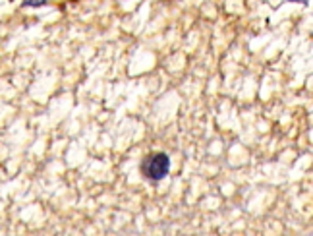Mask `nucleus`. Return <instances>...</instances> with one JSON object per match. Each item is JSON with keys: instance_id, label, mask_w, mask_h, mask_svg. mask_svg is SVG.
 Here are the masks:
<instances>
[{"instance_id": "nucleus-3", "label": "nucleus", "mask_w": 313, "mask_h": 236, "mask_svg": "<svg viewBox=\"0 0 313 236\" xmlns=\"http://www.w3.org/2000/svg\"><path fill=\"white\" fill-rule=\"evenodd\" d=\"M290 2H306V0H290Z\"/></svg>"}, {"instance_id": "nucleus-2", "label": "nucleus", "mask_w": 313, "mask_h": 236, "mask_svg": "<svg viewBox=\"0 0 313 236\" xmlns=\"http://www.w3.org/2000/svg\"><path fill=\"white\" fill-rule=\"evenodd\" d=\"M49 0H23V6L27 8H39V6H45Z\"/></svg>"}, {"instance_id": "nucleus-1", "label": "nucleus", "mask_w": 313, "mask_h": 236, "mask_svg": "<svg viewBox=\"0 0 313 236\" xmlns=\"http://www.w3.org/2000/svg\"><path fill=\"white\" fill-rule=\"evenodd\" d=\"M145 172L151 180H162L170 172V159L166 153H155L147 159L145 163Z\"/></svg>"}]
</instances>
